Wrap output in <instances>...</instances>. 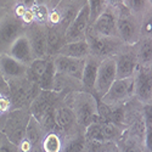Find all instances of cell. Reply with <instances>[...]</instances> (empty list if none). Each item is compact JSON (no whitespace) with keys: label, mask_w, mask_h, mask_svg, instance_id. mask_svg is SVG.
I'll use <instances>...</instances> for the list:
<instances>
[{"label":"cell","mask_w":152,"mask_h":152,"mask_svg":"<svg viewBox=\"0 0 152 152\" xmlns=\"http://www.w3.org/2000/svg\"><path fill=\"white\" fill-rule=\"evenodd\" d=\"M31 152H44V151L42 150V147H40V145H39V146H37V147H34V148H33V150H32Z\"/></svg>","instance_id":"obj_34"},{"label":"cell","mask_w":152,"mask_h":152,"mask_svg":"<svg viewBox=\"0 0 152 152\" xmlns=\"http://www.w3.org/2000/svg\"><path fill=\"white\" fill-rule=\"evenodd\" d=\"M122 147H118V152H147L141 140H137L135 136H128V139H121Z\"/></svg>","instance_id":"obj_26"},{"label":"cell","mask_w":152,"mask_h":152,"mask_svg":"<svg viewBox=\"0 0 152 152\" xmlns=\"http://www.w3.org/2000/svg\"><path fill=\"white\" fill-rule=\"evenodd\" d=\"M57 54L67 56V57L85 60L88 56H90V48L85 39L78 40V42H69L63 44Z\"/></svg>","instance_id":"obj_18"},{"label":"cell","mask_w":152,"mask_h":152,"mask_svg":"<svg viewBox=\"0 0 152 152\" xmlns=\"http://www.w3.org/2000/svg\"><path fill=\"white\" fill-rule=\"evenodd\" d=\"M26 65L15 60L7 54L0 55V74L9 82V80H18L26 78L27 72Z\"/></svg>","instance_id":"obj_15"},{"label":"cell","mask_w":152,"mask_h":152,"mask_svg":"<svg viewBox=\"0 0 152 152\" xmlns=\"http://www.w3.org/2000/svg\"><path fill=\"white\" fill-rule=\"evenodd\" d=\"M137 61L140 66H151L152 61V40L151 35L141 37V39L135 44Z\"/></svg>","instance_id":"obj_23"},{"label":"cell","mask_w":152,"mask_h":152,"mask_svg":"<svg viewBox=\"0 0 152 152\" xmlns=\"http://www.w3.org/2000/svg\"><path fill=\"white\" fill-rule=\"evenodd\" d=\"M85 40L89 44L90 55L104 60L107 57H113L124 46L119 38L115 37H104L95 34L90 28H88L85 34Z\"/></svg>","instance_id":"obj_5"},{"label":"cell","mask_w":152,"mask_h":152,"mask_svg":"<svg viewBox=\"0 0 152 152\" xmlns=\"http://www.w3.org/2000/svg\"><path fill=\"white\" fill-rule=\"evenodd\" d=\"M90 26V14H89V7L88 4L85 3L80 10L78 11V14L75 15L73 21L69 23V26L65 31V42H78L85 39L86 31Z\"/></svg>","instance_id":"obj_10"},{"label":"cell","mask_w":152,"mask_h":152,"mask_svg":"<svg viewBox=\"0 0 152 152\" xmlns=\"http://www.w3.org/2000/svg\"><path fill=\"white\" fill-rule=\"evenodd\" d=\"M89 28L99 35L104 37H117V17L116 7L106 6L105 10L95 18V21L89 26Z\"/></svg>","instance_id":"obj_13"},{"label":"cell","mask_w":152,"mask_h":152,"mask_svg":"<svg viewBox=\"0 0 152 152\" xmlns=\"http://www.w3.org/2000/svg\"><path fill=\"white\" fill-rule=\"evenodd\" d=\"M44 134H45V132L42 128L40 123L29 113V117H28V121L26 124V130H24V139H26L33 147H37L40 145Z\"/></svg>","instance_id":"obj_20"},{"label":"cell","mask_w":152,"mask_h":152,"mask_svg":"<svg viewBox=\"0 0 152 152\" xmlns=\"http://www.w3.org/2000/svg\"><path fill=\"white\" fill-rule=\"evenodd\" d=\"M35 5H46V0H35Z\"/></svg>","instance_id":"obj_33"},{"label":"cell","mask_w":152,"mask_h":152,"mask_svg":"<svg viewBox=\"0 0 152 152\" xmlns=\"http://www.w3.org/2000/svg\"><path fill=\"white\" fill-rule=\"evenodd\" d=\"M24 33L31 43L35 58H49L46 50V24L32 22L27 26Z\"/></svg>","instance_id":"obj_11"},{"label":"cell","mask_w":152,"mask_h":152,"mask_svg":"<svg viewBox=\"0 0 152 152\" xmlns=\"http://www.w3.org/2000/svg\"><path fill=\"white\" fill-rule=\"evenodd\" d=\"M27 24L11 10L0 20V55L6 54L11 44L26 32Z\"/></svg>","instance_id":"obj_6"},{"label":"cell","mask_w":152,"mask_h":152,"mask_svg":"<svg viewBox=\"0 0 152 152\" xmlns=\"http://www.w3.org/2000/svg\"><path fill=\"white\" fill-rule=\"evenodd\" d=\"M134 99L141 105H148L152 100V73L151 66H140L134 75Z\"/></svg>","instance_id":"obj_8"},{"label":"cell","mask_w":152,"mask_h":152,"mask_svg":"<svg viewBox=\"0 0 152 152\" xmlns=\"http://www.w3.org/2000/svg\"><path fill=\"white\" fill-rule=\"evenodd\" d=\"M134 99V78H116L106 94L99 101L108 108H118Z\"/></svg>","instance_id":"obj_3"},{"label":"cell","mask_w":152,"mask_h":152,"mask_svg":"<svg viewBox=\"0 0 152 152\" xmlns=\"http://www.w3.org/2000/svg\"><path fill=\"white\" fill-rule=\"evenodd\" d=\"M61 0H46V7L49 9V11H51Z\"/></svg>","instance_id":"obj_30"},{"label":"cell","mask_w":152,"mask_h":152,"mask_svg":"<svg viewBox=\"0 0 152 152\" xmlns=\"http://www.w3.org/2000/svg\"><path fill=\"white\" fill-rule=\"evenodd\" d=\"M6 54L10 55L11 57H14L15 60L22 62L23 65H26V66L31 65L32 61L35 58L32 46H31V43L28 40L26 33L20 35L17 39L11 44V46L9 48Z\"/></svg>","instance_id":"obj_16"},{"label":"cell","mask_w":152,"mask_h":152,"mask_svg":"<svg viewBox=\"0 0 152 152\" xmlns=\"http://www.w3.org/2000/svg\"><path fill=\"white\" fill-rule=\"evenodd\" d=\"M122 1L123 0H104L106 6H111V7H117V6L122 5Z\"/></svg>","instance_id":"obj_29"},{"label":"cell","mask_w":152,"mask_h":152,"mask_svg":"<svg viewBox=\"0 0 152 152\" xmlns=\"http://www.w3.org/2000/svg\"><path fill=\"white\" fill-rule=\"evenodd\" d=\"M9 10H10V9H7V7H5V6H0V20H1V18L7 14Z\"/></svg>","instance_id":"obj_32"},{"label":"cell","mask_w":152,"mask_h":152,"mask_svg":"<svg viewBox=\"0 0 152 152\" xmlns=\"http://www.w3.org/2000/svg\"><path fill=\"white\" fill-rule=\"evenodd\" d=\"M100 61L101 60H99L97 57H95L93 55L88 56L85 58L84 68H83V73H82V79H80L82 89L84 91L93 94V88H94V83H95V78H96V73H97Z\"/></svg>","instance_id":"obj_17"},{"label":"cell","mask_w":152,"mask_h":152,"mask_svg":"<svg viewBox=\"0 0 152 152\" xmlns=\"http://www.w3.org/2000/svg\"><path fill=\"white\" fill-rule=\"evenodd\" d=\"M116 63L117 78H129L133 77L139 67V61L136 55L135 45H124L119 51L113 56Z\"/></svg>","instance_id":"obj_9"},{"label":"cell","mask_w":152,"mask_h":152,"mask_svg":"<svg viewBox=\"0 0 152 152\" xmlns=\"http://www.w3.org/2000/svg\"><path fill=\"white\" fill-rule=\"evenodd\" d=\"M63 101L72 108L78 128L83 130L93 122L101 121L97 99L84 90H72L63 97Z\"/></svg>","instance_id":"obj_1"},{"label":"cell","mask_w":152,"mask_h":152,"mask_svg":"<svg viewBox=\"0 0 152 152\" xmlns=\"http://www.w3.org/2000/svg\"><path fill=\"white\" fill-rule=\"evenodd\" d=\"M0 152H18V150L14 144H11L5 137L1 142V145H0Z\"/></svg>","instance_id":"obj_27"},{"label":"cell","mask_w":152,"mask_h":152,"mask_svg":"<svg viewBox=\"0 0 152 152\" xmlns=\"http://www.w3.org/2000/svg\"><path fill=\"white\" fill-rule=\"evenodd\" d=\"M0 6H5L4 5V0H0Z\"/></svg>","instance_id":"obj_36"},{"label":"cell","mask_w":152,"mask_h":152,"mask_svg":"<svg viewBox=\"0 0 152 152\" xmlns=\"http://www.w3.org/2000/svg\"><path fill=\"white\" fill-rule=\"evenodd\" d=\"M51 58H53V62H54L56 73L67 75V77H69V78H73L75 80L80 82L85 60L67 57V56H63V55H60V54H56Z\"/></svg>","instance_id":"obj_14"},{"label":"cell","mask_w":152,"mask_h":152,"mask_svg":"<svg viewBox=\"0 0 152 152\" xmlns=\"http://www.w3.org/2000/svg\"><path fill=\"white\" fill-rule=\"evenodd\" d=\"M55 74H56V69H55V66H54L53 58L49 57L48 58V63H46V67H45V71L43 72L42 77L39 78V80H38V83H37L40 90L53 91Z\"/></svg>","instance_id":"obj_24"},{"label":"cell","mask_w":152,"mask_h":152,"mask_svg":"<svg viewBox=\"0 0 152 152\" xmlns=\"http://www.w3.org/2000/svg\"><path fill=\"white\" fill-rule=\"evenodd\" d=\"M29 117V111L27 108H18L9 111L5 117L1 132L7 140L16 147L24 139V130Z\"/></svg>","instance_id":"obj_4"},{"label":"cell","mask_w":152,"mask_h":152,"mask_svg":"<svg viewBox=\"0 0 152 152\" xmlns=\"http://www.w3.org/2000/svg\"><path fill=\"white\" fill-rule=\"evenodd\" d=\"M65 37L63 32L58 29L57 27L46 24V50H48V56L53 57L55 56L61 46L65 44Z\"/></svg>","instance_id":"obj_19"},{"label":"cell","mask_w":152,"mask_h":152,"mask_svg":"<svg viewBox=\"0 0 152 152\" xmlns=\"http://www.w3.org/2000/svg\"><path fill=\"white\" fill-rule=\"evenodd\" d=\"M63 144H65L63 135L56 130H53L44 134L40 147L44 152H62Z\"/></svg>","instance_id":"obj_22"},{"label":"cell","mask_w":152,"mask_h":152,"mask_svg":"<svg viewBox=\"0 0 152 152\" xmlns=\"http://www.w3.org/2000/svg\"><path fill=\"white\" fill-rule=\"evenodd\" d=\"M55 124L56 130L62 135H72L78 128L77 121H75L74 113L72 108L63 101V97L58 101L55 106Z\"/></svg>","instance_id":"obj_12"},{"label":"cell","mask_w":152,"mask_h":152,"mask_svg":"<svg viewBox=\"0 0 152 152\" xmlns=\"http://www.w3.org/2000/svg\"><path fill=\"white\" fill-rule=\"evenodd\" d=\"M116 78H117V73H116L115 58L107 57L101 60L93 88V95L100 100L110 89L111 84L115 82Z\"/></svg>","instance_id":"obj_7"},{"label":"cell","mask_w":152,"mask_h":152,"mask_svg":"<svg viewBox=\"0 0 152 152\" xmlns=\"http://www.w3.org/2000/svg\"><path fill=\"white\" fill-rule=\"evenodd\" d=\"M117 17V37L124 45L133 46L142 37V21L134 16L123 5L116 7Z\"/></svg>","instance_id":"obj_2"},{"label":"cell","mask_w":152,"mask_h":152,"mask_svg":"<svg viewBox=\"0 0 152 152\" xmlns=\"http://www.w3.org/2000/svg\"><path fill=\"white\" fill-rule=\"evenodd\" d=\"M16 4L26 9H32L35 5V0H16Z\"/></svg>","instance_id":"obj_28"},{"label":"cell","mask_w":152,"mask_h":152,"mask_svg":"<svg viewBox=\"0 0 152 152\" xmlns=\"http://www.w3.org/2000/svg\"><path fill=\"white\" fill-rule=\"evenodd\" d=\"M46 63H48V58H34L31 65H28V67H27L26 79H28L29 82H33V83H38L43 72L45 71Z\"/></svg>","instance_id":"obj_25"},{"label":"cell","mask_w":152,"mask_h":152,"mask_svg":"<svg viewBox=\"0 0 152 152\" xmlns=\"http://www.w3.org/2000/svg\"><path fill=\"white\" fill-rule=\"evenodd\" d=\"M4 139H5V135H4V133L1 132V129H0V145H1V142H3Z\"/></svg>","instance_id":"obj_35"},{"label":"cell","mask_w":152,"mask_h":152,"mask_svg":"<svg viewBox=\"0 0 152 152\" xmlns=\"http://www.w3.org/2000/svg\"><path fill=\"white\" fill-rule=\"evenodd\" d=\"M16 4V0H4V5H5V7H7V9H12V6H14Z\"/></svg>","instance_id":"obj_31"},{"label":"cell","mask_w":152,"mask_h":152,"mask_svg":"<svg viewBox=\"0 0 152 152\" xmlns=\"http://www.w3.org/2000/svg\"><path fill=\"white\" fill-rule=\"evenodd\" d=\"M122 5L130 14L141 20L151 16V0H123Z\"/></svg>","instance_id":"obj_21"}]
</instances>
